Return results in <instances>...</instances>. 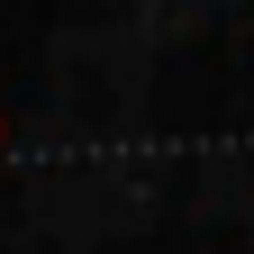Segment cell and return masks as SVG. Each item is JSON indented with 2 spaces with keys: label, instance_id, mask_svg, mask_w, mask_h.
Wrapping results in <instances>:
<instances>
[{
  "label": "cell",
  "instance_id": "6da1fadb",
  "mask_svg": "<svg viewBox=\"0 0 254 254\" xmlns=\"http://www.w3.org/2000/svg\"><path fill=\"white\" fill-rule=\"evenodd\" d=\"M0 145H9V127H0Z\"/></svg>",
  "mask_w": 254,
  "mask_h": 254
}]
</instances>
